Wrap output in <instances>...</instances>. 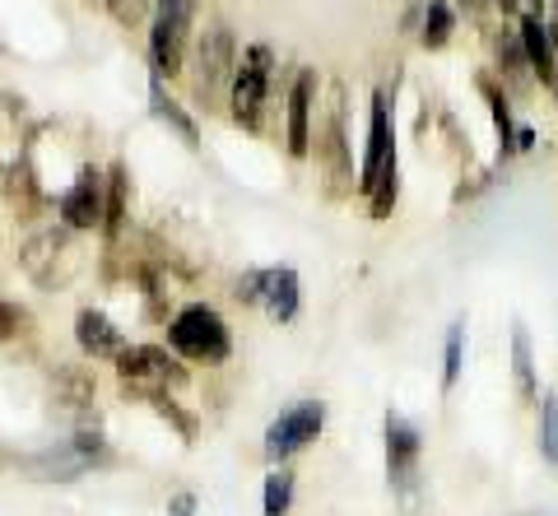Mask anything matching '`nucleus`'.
Here are the masks:
<instances>
[{"label": "nucleus", "mask_w": 558, "mask_h": 516, "mask_svg": "<svg viewBox=\"0 0 558 516\" xmlns=\"http://www.w3.org/2000/svg\"><path fill=\"white\" fill-rule=\"evenodd\" d=\"M168 344H172V354L196 358V364H223L233 349V335H229V321L215 307L191 303L168 321Z\"/></svg>", "instance_id": "1"}, {"label": "nucleus", "mask_w": 558, "mask_h": 516, "mask_svg": "<svg viewBox=\"0 0 558 516\" xmlns=\"http://www.w3.org/2000/svg\"><path fill=\"white\" fill-rule=\"evenodd\" d=\"M47 391H51V401H57L61 409H89L94 405V395H98V382H94V368H84V364H57L47 377Z\"/></svg>", "instance_id": "10"}, {"label": "nucleus", "mask_w": 558, "mask_h": 516, "mask_svg": "<svg viewBox=\"0 0 558 516\" xmlns=\"http://www.w3.org/2000/svg\"><path fill=\"white\" fill-rule=\"evenodd\" d=\"M260 307H266L275 321L299 317V274H293L289 266L266 270V294H260Z\"/></svg>", "instance_id": "15"}, {"label": "nucleus", "mask_w": 558, "mask_h": 516, "mask_svg": "<svg viewBox=\"0 0 558 516\" xmlns=\"http://www.w3.org/2000/svg\"><path fill=\"white\" fill-rule=\"evenodd\" d=\"M465 5H470V10H480V5H484V0H465Z\"/></svg>", "instance_id": "30"}, {"label": "nucleus", "mask_w": 558, "mask_h": 516, "mask_svg": "<svg viewBox=\"0 0 558 516\" xmlns=\"http://www.w3.org/2000/svg\"><path fill=\"white\" fill-rule=\"evenodd\" d=\"M10 460H14V456L5 452V446H0V470H5V466H10Z\"/></svg>", "instance_id": "29"}, {"label": "nucleus", "mask_w": 558, "mask_h": 516, "mask_svg": "<svg viewBox=\"0 0 558 516\" xmlns=\"http://www.w3.org/2000/svg\"><path fill=\"white\" fill-rule=\"evenodd\" d=\"M512 377H517V395L521 405H535L539 401V386H535V358H531V335L512 325Z\"/></svg>", "instance_id": "16"}, {"label": "nucleus", "mask_w": 558, "mask_h": 516, "mask_svg": "<svg viewBox=\"0 0 558 516\" xmlns=\"http://www.w3.org/2000/svg\"><path fill=\"white\" fill-rule=\"evenodd\" d=\"M494 5H502V14H512V10H517V0H494Z\"/></svg>", "instance_id": "28"}, {"label": "nucleus", "mask_w": 558, "mask_h": 516, "mask_svg": "<svg viewBox=\"0 0 558 516\" xmlns=\"http://www.w3.org/2000/svg\"><path fill=\"white\" fill-rule=\"evenodd\" d=\"M168 516H196V493H172L168 497Z\"/></svg>", "instance_id": "26"}, {"label": "nucleus", "mask_w": 558, "mask_h": 516, "mask_svg": "<svg viewBox=\"0 0 558 516\" xmlns=\"http://www.w3.org/2000/svg\"><path fill=\"white\" fill-rule=\"evenodd\" d=\"M293 507V470H270L266 489H260V512L266 516H289Z\"/></svg>", "instance_id": "19"}, {"label": "nucleus", "mask_w": 558, "mask_h": 516, "mask_svg": "<svg viewBox=\"0 0 558 516\" xmlns=\"http://www.w3.org/2000/svg\"><path fill=\"white\" fill-rule=\"evenodd\" d=\"M521 47H526L531 75H535L539 84H558V57H554V38H549V28L539 24V14H526V20H521Z\"/></svg>", "instance_id": "14"}, {"label": "nucleus", "mask_w": 558, "mask_h": 516, "mask_svg": "<svg viewBox=\"0 0 558 516\" xmlns=\"http://www.w3.org/2000/svg\"><path fill=\"white\" fill-rule=\"evenodd\" d=\"M312 89H317V79H312V71H303L299 79H293V94H289V153L293 159H307L312 149Z\"/></svg>", "instance_id": "13"}, {"label": "nucleus", "mask_w": 558, "mask_h": 516, "mask_svg": "<svg viewBox=\"0 0 558 516\" xmlns=\"http://www.w3.org/2000/svg\"><path fill=\"white\" fill-rule=\"evenodd\" d=\"M102 5H108V14L121 28H135L149 14V0H102Z\"/></svg>", "instance_id": "23"}, {"label": "nucleus", "mask_w": 558, "mask_h": 516, "mask_svg": "<svg viewBox=\"0 0 558 516\" xmlns=\"http://www.w3.org/2000/svg\"><path fill=\"white\" fill-rule=\"evenodd\" d=\"M117 372L126 386H178V382H186L182 364L163 349V344H126V349L117 354Z\"/></svg>", "instance_id": "5"}, {"label": "nucleus", "mask_w": 558, "mask_h": 516, "mask_svg": "<svg viewBox=\"0 0 558 516\" xmlns=\"http://www.w3.org/2000/svg\"><path fill=\"white\" fill-rule=\"evenodd\" d=\"M102 192H108L102 172H98V168H84L80 182L61 196V219H65V229H75V233L102 229V214H108V200H102Z\"/></svg>", "instance_id": "7"}, {"label": "nucleus", "mask_w": 558, "mask_h": 516, "mask_svg": "<svg viewBox=\"0 0 558 516\" xmlns=\"http://www.w3.org/2000/svg\"><path fill=\"white\" fill-rule=\"evenodd\" d=\"M535 442H539V456H545V466L558 470V395L554 391L539 401V433H535Z\"/></svg>", "instance_id": "18"}, {"label": "nucleus", "mask_w": 558, "mask_h": 516, "mask_svg": "<svg viewBox=\"0 0 558 516\" xmlns=\"http://www.w3.org/2000/svg\"><path fill=\"white\" fill-rule=\"evenodd\" d=\"M186 33H191V0H159V5H154V28H149L154 79L182 75V61H186Z\"/></svg>", "instance_id": "3"}, {"label": "nucleus", "mask_w": 558, "mask_h": 516, "mask_svg": "<svg viewBox=\"0 0 558 516\" xmlns=\"http://www.w3.org/2000/svg\"><path fill=\"white\" fill-rule=\"evenodd\" d=\"M149 102H154V112H159L163 122L182 135V145H186V149H201V131H196V122H191V116L178 108V102L163 94V79H154V84H149Z\"/></svg>", "instance_id": "17"}, {"label": "nucleus", "mask_w": 558, "mask_h": 516, "mask_svg": "<svg viewBox=\"0 0 558 516\" xmlns=\"http://www.w3.org/2000/svg\"><path fill=\"white\" fill-rule=\"evenodd\" d=\"M549 38H554V57H558V0H554V28H549Z\"/></svg>", "instance_id": "27"}, {"label": "nucleus", "mask_w": 558, "mask_h": 516, "mask_svg": "<svg viewBox=\"0 0 558 516\" xmlns=\"http://www.w3.org/2000/svg\"><path fill=\"white\" fill-rule=\"evenodd\" d=\"M260 294H266V270H247L238 280V298L242 303H260Z\"/></svg>", "instance_id": "25"}, {"label": "nucleus", "mask_w": 558, "mask_h": 516, "mask_svg": "<svg viewBox=\"0 0 558 516\" xmlns=\"http://www.w3.org/2000/svg\"><path fill=\"white\" fill-rule=\"evenodd\" d=\"M121 223H126V168H112L108 182V214H102V233L117 237Z\"/></svg>", "instance_id": "20"}, {"label": "nucleus", "mask_w": 558, "mask_h": 516, "mask_svg": "<svg viewBox=\"0 0 558 516\" xmlns=\"http://www.w3.org/2000/svg\"><path fill=\"white\" fill-rule=\"evenodd\" d=\"M233 57H238V42H233V28L229 24H209L196 42V57H191V89H196L201 108H215L223 98V89L233 84Z\"/></svg>", "instance_id": "2"}, {"label": "nucleus", "mask_w": 558, "mask_h": 516, "mask_svg": "<svg viewBox=\"0 0 558 516\" xmlns=\"http://www.w3.org/2000/svg\"><path fill=\"white\" fill-rule=\"evenodd\" d=\"M418 452H424V438L405 415H387V475L396 489H410L414 484V470H418Z\"/></svg>", "instance_id": "9"}, {"label": "nucleus", "mask_w": 558, "mask_h": 516, "mask_svg": "<svg viewBox=\"0 0 558 516\" xmlns=\"http://www.w3.org/2000/svg\"><path fill=\"white\" fill-rule=\"evenodd\" d=\"M75 340L89 358H112V364H117V354L126 349V335H121L117 321L102 317L98 307H84V312L75 317Z\"/></svg>", "instance_id": "11"}, {"label": "nucleus", "mask_w": 558, "mask_h": 516, "mask_svg": "<svg viewBox=\"0 0 558 516\" xmlns=\"http://www.w3.org/2000/svg\"><path fill=\"white\" fill-rule=\"evenodd\" d=\"M322 428H326V405L322 401H299L266 428V456L289 460V456L307 452V446L322 438Z\"/></svg>", "instance_id": "4"}, {"label": "nucleus", "mask_w": 558, "mask_h": 516, "mask_svg": "<svg viewBox=\"0 0 558 516\" xmlns=\"http://www.w3.org/2000/svg\"><path fill=\"white\" fill-rule=\"evenodd\" d=\"M396 163V145H391V102L387 94L373 98V122H368V153H363V172H359V192L368 196L377 177Z\"/></svg>", "instance_id": "8"}, {"label": "nucleus", "mask_w": 558, "mask_h": 516, "mask_svg": "<svg viewBox=\"0 0 558 516\" xmlns=\"http://www.w3.org/2000/svg\"><path fill=\"white\" fill-rule=\"evenodd\" d=\"M270 47H252L242 65L233 71V116L242 126H256L260 102H266V84H270Z\"/></svg>", "instance_id": "6"}, {"label": "nucleus", "mask_w": 558, "mask_h": 516, "mask_svg": "<svg viewBox=\"0 0 558 516\" xmlns=\"http://www.w3.org/2000/svg\"><path fill=\"white\" fill-rule=\"evenodd\" d=\"M20 466L28 470V475H38V479H51V484H65V479H80L84 470H94V460L80 452L75 442H57V446H47V452H38V456H24Z\"/></svg>", "instance_id": "12"}, {"label": "nucleus", "mask_w": 558, "mask_h": 516, "mask_svg": "<svg viewBox=\"0 0 558 516\" xmlns=\"http://www.w3.org/2000/svg\"><path fill=\"white\" fill-rule=\"evenodd\" d=\"M24 325H28V312H24V307L0 298V344L14 340V335H24Z\"/></svg>", "instance_id": "24"}, {"label": "nucleus", "mask_w": 558, "mask_h": 516, "mask_svg": "<svg viewBox=\"0 0 558 516\" xmlns=\"http://www.w3.org/2000/svg\"><path fill=\"white\" fill-rule=\"evenodd\" d=\"M447 38H451V5H447V0H428L418 42H424V47H447Z\"/></svg>", "instance_id": "21"}, {"label": "nucleus", "mask_w": 558, "mask_h": 516, "mask_svg": "<svg viewBox=\"0 0 558 516\" xmlns=\"http://www.w3.org/2000/svg\"><path fill=\"white\" fill-rule=\"evenodd\" d=\"M461 349H465V325H451V331H447V349H442V386L447 391L461 382Z\"/></svg>", "instance_id": "22"}]
</instances>
